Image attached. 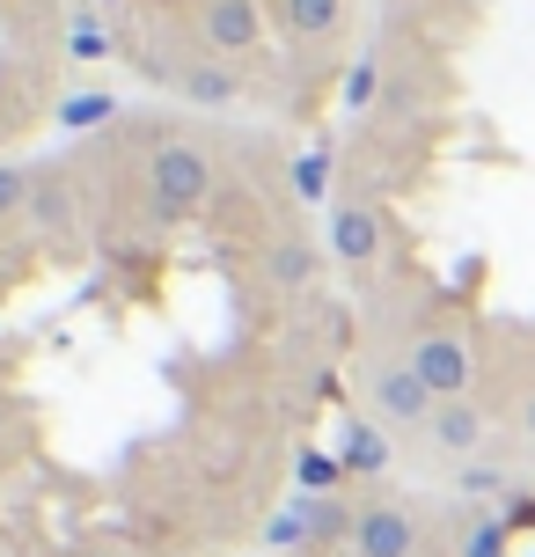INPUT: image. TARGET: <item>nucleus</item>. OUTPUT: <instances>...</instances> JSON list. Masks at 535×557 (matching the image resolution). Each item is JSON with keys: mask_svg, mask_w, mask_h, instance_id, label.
<instances>
[{"mask_svg": "<svg viewBox=\"0 0 535 557\" xmlns=\"http://www.w3.org/2000/svg\"><path fill=\"white\" fill-rule=\"evenodd\" d=\"M206 198H213V154L198 139H162L147 154V206H154V221H191Z\"/></svg>", "mask_w": 535, "mask_h": 557, "instance_id": "nucleus-1", "label": "nucleus"}, {"mask_svg": "<svg viewBox=\"0 0 535 557\" xmlns=\"http://www.w3.org/2000/svg\"><path fill=\"white\" fill-rule=\"evenodd\" d=\"M433 411H440V396L419 382V367L403 360V352L366 367V418H374L382 433H425Z\"/></svg>", "mask_w": 535, "mask_h": 557, "instance_id": "nucleus-2", "label": "nucleus"}, {"mask_svg": "<svg viewBox=\"0 0 535 557\" xmlns=\"http://www.w3.org/2000/svg\"><path fill=\"white\" fill-rule=\"evenodd\" d=\"M403 360L419 367V382L440 404H455V396H470V382H477V352H470V337L462 331H425V337H411V352Z\"/></svg>", "mask_w": 535, "mask_h": 557, "instance_id": "nucleus-3", "label": "nucleus"}, {"mask_svg": "<svg viewBox=\"0 0 535 557\" xmlns=\"http://www.w3.org/2000/svg\"><path fill=\"white\" fill-rule=\"evenodd\" d=\"M323 243H331L338 264H374V257L389 250V221H382V206H366V198H331Z\"/></svg>", "mask_w": 535, "mask_h": 557, "instance_id": "nucleus-4", "label": "nucleus"}, {"mask_svg": "<svg viewBox=\"0 0 535 557\" xmlns=\"http://www.w3.org/2000/svg\"><path fill=\"white\" fill-rule=\"evenodd\" d=\"M352 557H425L419 513H411V506H396V499L360 506V521H352Z\"/></svg>", "mask_w": 535, "mask_h": 557, "instance_id": "nucleus-5", "label": "nucleus"}, {"mask_svg": "<svg viewBox=\"0 0 535 557\" xmlns=\"http://www.w3.org/2000/svg\"><path fill=\"white\" fill-rule=\"evenodd\" d=\"M198 45L206 59H242L264 45V8L257 0H198Z\"/></svg>", "mask_w": 535, "mask_h": 557, "instance_id": "nucleus-6", "label": "nucleus"}, {"mask_svg": "<svg viewBox=\"0 0 535 557\" xmlns=\"http://www.w3.org/2000/svg\"><path fill=\"white\" fill-rule=\"evenodd\" d=\"M29 221L45 227V243H74V235H82V206H74V184H66L59 169H37V184H29Z\"/></svg>", "mask_w": 535, "mask_h": 557, "instance_id": "nucleus-7", "label": "nucleus"}, {"mask_svg": "<svg viewBox=\"0 0 535 557\" xmlns=\"http://www.w3.org/2000/svg\"><path fill=\"white\" fill-rule=\"evenodd\" d=\"M484 425H492V418H484L477 404H470V396H455V404H440V411H433V425H425V441L440 447V455H455V462H477Z\"/></svg>", "mask_w": 535, "mask_h": 557, "instance_id": "nucleus-8", "label": "nucleus"}, {"mask_svg": "<svg viewBox=\"0 0 535 557\" xmlns=\"http://www.w3.org/2000/svg\"><path fill=\"white\" fill-rule=\"evenodd\" d=\"M170 88L184 96V103H191V111H227L242 82L227 74L221 59H184V66H170Z\"/></svg>", "mask_w": 535, "mask_h": 557, "instance_id": "nucleus-9", "label": "nucleus"}, {"mask_svg": "<svg viewBox=\"0 0 535 557\" xmlns=\"http://www.w3.org/2000/svg\"><path fill=\"white\" fill-rule=\"evenodd\" d=\"M279 29L294 45H331L345 29V0H279Z\"/></svg>", "mask_w": 535, "mask_h": 557, "instance_id": "nucleus-10", "label": "nucleus"}, {"mask_svg": "<svg viewBox=\"0 0 535 557\" xmlns=\"http://www.w3.org/2000/svg\"><path fill=\"white\" fill-rule=\"evenodd\" d=\"M338 462H345V476H382L389 470V441H382L374 418H345L338 425Z\"/></svg>", "mask_w": 535, "mask_h": 557, "instance_id": "nucleus-11", "label": "nucleus"}, {"mask_svg": "<svg viewBox=\"0 0 535 557\" xmlns=\"http://www.w3.org/2000/svg\"><path fill=\"white\" fill-rule=\"evenodd\" d=\"M331 139H315V147H301V154H294V198H301V206H331Z\"/></svg>", "mask_w": 535, "mask_h": 557, "instance_id": "nucleus-12", "label": "nucleus"}, {"mask_svg": "<svg viewBox=\"0 0 535 557\" xmlns=\"http://www.w3.org/2000/svg\"><path fill=\"white\" fill-rule=\"evenodd\" d=\"M294 476H301V499H331V492H338L345 484V462L338 455H331V447H301V455H294Z\"/></svg>", "mask_w": 535, "mask_h": 557, "instance_id": "nucleus-13", "label": "nucleus"}, {"mask_svg": "<svg viewBox=\"0 0 535 557\" xmlns=\"http://www.w3.org/2000/svg\"><path fill=\"white\" fill-rule=\"evenodd\" d=\"M66 52L82 59V66H96V59H111V52H117L111 23H103L96 8H74V23H66Z\"/></svg>", "mask_w": 535, "mask_h": 557, "instance_id": "nucleus-14", "label": "nucleus"}, {"mask_svg": "<svg viewBox=\"0 0 535 557\" xmlns=\"http://www.w3.org/2000/svg\"><path fill=\"white\" fill-rule=\"evenodd\" d=\"M455 557H513V521H492V513L462 521V535H455Z\"/></svg>", "mask_w": 535, "mask_h": 557, "instance_id": "nucleus-15", "label": "nucleus"}, {"mask_svg": "<svg viewBox=\"0 0 535 557\" xmlns=\"http://www.w3.org/2000/svg\"><path fill=\"white\" fill-rule=\"evenodd\" d=\"M111 117H117V96H111V88H82V96H66V103H59V125H66V133L111 125Z\"/></svg>", "mask_w": 535, "mask_h": 557, "instance_id": "nucleus-16", "label": "nucleus"}, {"mask_svg": "<svg viewBox=\"0 0 535 557\" xmlns=\"http://www.w3.org/2000/svg\"><path fill=\"white\" fill-rule=\"evenodd\" d=\"M301 513H309V535H315V543H331V535H352V521H360V506H345L338 492H331V499H301Z\"/></svg>", "mask_w": 535, "mask_h": 557, "instance_id": "nucleus-17", "label": "nucleus"}, {"mask_svg": "<svg viewBox=\"0 0 535 557\" xmlns=\"http://www.w3.org/2000/svg\"><path fill=\"white\" fill-rule=\"evenodd\" d=\"M374 96H382V59L366 52V59H352V66H345V88H338V103H345L352 117H360L366 103H374Z\"/></svg>", "mask_w": 535, "mask_h": 557, "instance_id": "nucleus-18", "label": "nucleus"}, {"mask_svg": "<svg viewBox=\"0 0 535 557\" xmlns=\"http://www.w3.org/2000/svg\"><path fill=\"white\" fill-rule=\"evenodd\" d=\"M301 543H315V535H309V513H301V499H294V506H279V513L264 521V550L279 557V550H301Z\"/></svg>", "mask_w": 535, "mask_h": 557, "instance_id": "nucleus-19", "label": "nucleus"}, {"mask_svg": "<svg viewBox=\"0 0 535 557\" xmlns=\"http://www.w3.org/2000/svg\"><path fill=\"white\" fill-rule=\"evenodd\" d=\"M272 278H279L286 294H301V286L315 278V250H301V243H279V250H272Z\"/></svg>", "mask_w": 535, "mask_h": 557, "instance_id": "nucleus-20", "label": "nucleus"}, {"mask_svg": "<svg viewBox=\"0 0 535 557\" xmlns=\"http://www.w3.org/2000/svg\"><path fill=\"white\" fill-rule=\"evenodd\" d=\"M29 184H37V169H23V162H0V221L29 213Z\"/></svg>", "mask_w": 535, "mask_h": 557, "instance_id": "nucleus-21", "label": "nucleus"}, {"mask_svg": "<svg viewBox=\"0 0 535 557\" xmlns=\"http://www.w3.org/2000/svg\"><path fill=\"white\" fill-rule=\"evenodd\" d=\"M455 484H462L470 499H499V492H507V470H499V462H462Z\"/></svg>", "mask_w": 535, "mask_h": 557, "instance_id": "nucleus-22", "label": "nucleus"}, {"mask_svg": "<svg viewBox=\"0 0 535 557\" xmlns=\"http://www.w3.org/2000/svg\"><path fill=\"white\" fill-rule=\"evenodd\" d=\"M521 433H528V447H535V389H528V404H521Z\"/></svg>", "mask_w": 535, "mask_h": 557, "instance_id": "nucleus-23", "label": "nucleus"}, {"mask_svg": "<svg viewBox=\"0 0 535 557\" xmlns=\"http://www.w3.org/2000/svg\"><path fill=\"white\" fill-rule=\"evenodd\" d=\"M82 8H96V15H111V8H125V0H82Z\"/></svg>", "mask_w": 535, "mask_h": 557, "instance_id": "nucleus-24", "label": "nucleus"}, {"mask_svg": "<svg viewBox=\"0 0 535 557\" xmlns=\"http://www.w3.org/2000/svg\"><path fill=\"white\" fill-rule=\"evenodd\" d=\"M382 8H411V0H382Z\"/></svg>", "mask_w": 535, "mask_h": 557, "instance_id": "nucleus-25", "label": "nucleus"}, {"mask_svg": "<svg viewBox=\"0 0 535 557\" xmlns=\"http://www.w3.org/2000/svg\"><path fill=\"white\" fill-rule=\"evenodd\" d=\"M96 557H103V550H96Z\"/></svg>", "mask_w": 535, "mask_h": 557, "instance_id": "nucleus-26", "label": "nucleus"}]
</instances>
